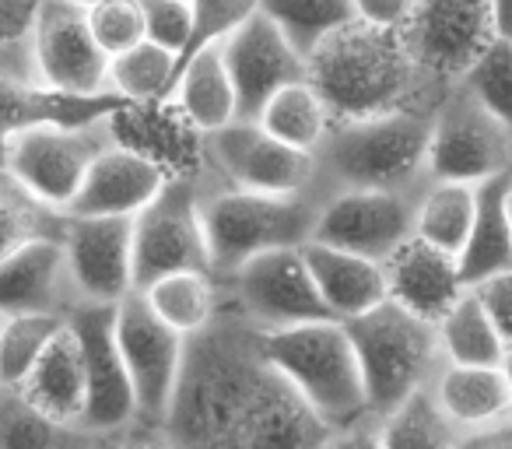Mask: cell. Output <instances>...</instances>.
Wrapping results in <instances>:
<instances>
[{"label": "cell", "mask_w": 512, "mask_h": 449, "mask_svg": "<svg viewBox=\"0 0 512 449\" xmlns=\"http://www.w3.org/2000/svg\"><path fill=\"white\" fill-rule=\"evenodd\" d=\"M176 449H327L330 425L292 390L260 330L221 288V306L186 337L162 421Z\"/></svg>", "instance_id": "6da1fadb"}, {"label": "cell", "mask_w": 512, "mask_h": 449, "mask_svg": "<svg viewBox=\"0 0 512 449\" xmlns=\"http://www.w3.org/2000/svg\"><path fill=\"white\" fill-rule=\"evenodd\" d=\"M306 67V81L316 88L334 123L411 109L435 113L449 92L421 67L404 29H376L365 22H351L323 39Z\"/></svg>", "instance_id": "7a4b0ae2"}, {"label": "cell", "mask_w": 512, "mask_h": 449, "mask_svg": "<svg viewBox=\"0 0 512 449\" xmlns=\"http://www.w3.org/2000/svg\"><path fill=\"white\" fill-rule=\"evenodd\" d=\"M432 113H390L372 120H344L327 130L313 151V193L327 200L348 190L421 193L428 179Z\"/></svg>", "instance_id": "3957f363"}, {"label": "cell", "mask_w": 512, "mask_h": 449, "mask_svg": "<svg viewBox=\"0 0 512 449\" xmlns=\"http://www.w3.org/2000/svg\"><path fill=\"white\" fill-rule=\"evenodd\" d=\"M200 218L218 281L232 278L249 260L274 250H302L313 243L320 200L313 193H249L228 186L207 165L193 169Z\"/></svg>", "instance_id": "277c9868"}, {"label": "cell", "mask_w": 512, "mask_h": 449, "mask_svg": "<svg viewBox=\"0 0 512 449\" xmlns=\"http://www.w3.org/2000/svg\"><path fill=\"white\" fill-rule=\"evenodd\" d=\"M267 355L274 369L292 383V390L327 421L330 432L369 421L362 369L344 323L316 320L302 327L271 330Z\"/></svg>", "instance_id": "5b68a950"}, {"label": "cell", "mask_w": 512, "mask_h": 449, "mask_svg": "<svg viewBox=\"0 0 512 449\" xmlns=\"http://www.w3.org/2000/svg\"><path fill=\"white\" fill-rule=\"evenodd\" d=\"M344 330L362 369L372 421L404 404L411 393L432 386L439 376L442 351L435 323L407 313L397 302L386 299L383 306L369 309L358 320H348Z\"/></svg>", "instance_id": "8992f818"}, {"label": "cell", "mask_w": 512, "mask_h": 449, "mask_svg": "<svg viewBox=\"0 0 512 449\" xmlns=\"http://www.w3.org/2000/svg\"><path fill=\"white\" fill-rule=\"evenodd\" d=\"M120 144L116 116L92 123H39L18 130L0 155V169L11 172L46 207L67 214L88 179L95 158Z\"/></svg>", "instance_id": "52a82bcc"}, {"label": "cell", "mask_w": 512, "mask_h": 449, "mask_svg": "<svg viewBox=\"0 0 512 449\" xmlns=\"http://www.w3.org/2000/svg\"><path fill=\"white\" fill-rule=\"evenodd\" d=\"M512 176V130L498 123L463 85H453L432 113L428 179L481 186Z\"/></svg>", "instance_id": "ba28073f"}, {"label": "cell", "mask_w": 512, "mask_h": 449, "mask_svg": "<svg viewBox=\"0 0 512 449\" xmlns=\"http://www.w3.org/2000/svg\"><path fill=\"white\" fill-rule=\"evenodd\" d=\"M183 271H211L197 176L172 172L165 190L134 218V292Z\"/></svg>", "instance_id": "9c48e42d"}, {"label": "cell", "mask_w": 512, "mask_h": 449, "mask_svg": "<svg viewBox=\"0 0 512 449\" xmlns=\"http://www.w3.org/2000/svg\"><path fill=\"white\" fill-rule=\"evenodd\" d=\"M29 50L36 74L50 92L71 99H106L109 57L99 50L88 11L71 0H43L29 29Z\"/></svg>", "instance_id": "30bf717a"}, {"label": "cell", "mask_w": 512, "mask_h": 449, "mask_svg": "<svg viewBox=\"0 0 512 449\" xmlns=\"http://www.w3.org/2000/svg\"><path fill=\"white\" fill-rule=\"evenodd\" d=\"M200 165L249 193H309L313 155L274 141L256 120H232L200 137Z\"/></svg>", "instance_id": "8fae6325"}, {"label": "cell", "mask_w": 512, "mask_h": 449, "mask_svg": "<svg viewBox=\"0 0 512 449\" xmlns=\"http://www.w3.org/2000/svg\"><path fill=\"white\" fill-rule=\"evenodd\" d=\"M116 348H120L123 369L134 386L137 418L162 425L169 414L176 379L183 369L186 337H179L172 327H165L141 292H130L116 306Z\"/></svg>", "instance_id": "7c38bea8"}, {"label": "cell", "mask_w": 512, "mask_h": 449, "mask_svg": "<svg viewBox=\"0 0 512 449\" xmlns=\"http://www.w3.org/2000/svg\"><path fill=\"white\" fill-rule=\"evenodd\" d=\"M228 299L260 330H288L302 323L330 320L302 250H274L249 260L246 267L221 281Z\"/></svg>", "instance_id": "4fadbf2b"}, {"label": "cell", "mask_w": 512, "mask_h": 449, "mask_svg": "<svg viewBox=\"0 0 512 449\" xmlns=\"http://www.w3.org/2000/svg\"><path fill=\"white\" fill-rule=\"evenodd\" d=\"M425 193V190H421ZM421 193L400 190H348L320 204L313 243L358 253L383 264L397 246L414 236V214Z\"/></svg>", "instance_id": "5bb4252c"}, {"label": "cell", "mask_w": 512, "mask_h": 449, "mask_svg": "<svg viewBox=\"0 0 512 449\" xmlns=\"http://www.w3.org/2000/svg\"><path fill=\"white\" fill-rule=\"evenodd\" d=\"M404 36L421 67L453 88L495 43L491 0H414Z\"/></svg>", "instance_id": "9a60e30c"}, {"label": "cell", "mask_w": 512, "mask_h": 449, "mask_svg": "<svg viewBox=\"0 0 512 449\" xmlns=\"http://www.w3.org/2000/svg\"><path fill=\"white\" fill-rule=\"evenodd\" d=\"M116 306H81L67 316V327L74 330L85 358L88 379V404L81 428L95 439H113L123 428H130L137 418V400L130 376L123 369L120 348H116Z\"/></svg>", "instance_id": "2e32d148"}, {"label": "cell", "mask_w": 512, "mask_h": 449, "mask_svg": "<svg viewBox=\"0 0 512 449\" xmlns=\"http://www.w3.org/2000/svg\"><path fill=\"white\" fill-rule=\"evenodd\" d=\"M130 106H123L116 95L106 99H71L57 95L39 81L32 64L29 39L0 43V155L4 144L18 130L39 127V123H92L102 116H120Z\"/></svg>", "instance_id": "e0dca14e"}, {"label": "cell", "mask_w": 512, "mask_h": 449, "mask_svg": "<svg viewBox=\"0 0 512 449\" xmlns=\"http://www.w3.org/2000/svg\"><path fill=\"white\" fill-rule=\"evenodd\" d=\"M218 46L235 88L239 120H260L264 106L281 88L299 85L309 74L306 57L260 11L249 22H242L232 36L221 39Z\"/></svg>", "instance_id": "ac0fdd59"}, {"label": "cell", "mask_w": 512, "mask_h": 449, "mask_svg": "<svg viewBox=\"0 0 512 449\" xmlns=\"http://www.w3.org/2000/svg\"><path fill=\"white\" fill-rule=\"evenodd\" d=\"M67 267L88 306H120L134 292V218H67Z\"/></svg>", "instance_id": "d6986e66"}, {"label": "cell", "mask_w": 512, "mask_h": 449, "mask_svg": "<svg viewBox=\"0 0 512 449\" xmlns=\"http://www.w3.org/2000/svg\"><path fill=\"white\" fill-rule=\"evenodd\" d=\"M64 239H36L0 260V320L8 316H57L67 320L81 309Z\"/></svg>", "instance_id": "ffe728a7"}, {"label": "cell", "mask_w": 512, "mask_h": 449, "mask_svg": "<svg viewBox=\"0 0 512 449\" xmlns=\"http://www.w3.org/2000/svg\"><path fill=\"white\" fill-rule=\"evenodd\" d=\"M169 179L172 169H165V162L120 141L95 158L85 186L67 207V218H137Z\"/></svg>", "instance_id": "44dd1931"}, {"label": "cell", "mask_w": 512, "mask_h": 449, "mask_svg": "<svg viewBox=\"0 0 512 449\" xmlns=\"http://www.w3.org/2000/svg\"><path fill=\"white\" fill-rule=\"evenodd\" d=\"M383 274L386 299L428 323H439L467 292L460 278V260L435 250L418 236H411L383 260Z\"/></svg>", "instance_id": "7402d4cb"}, {"label": "cell", "mask_w": 512, "mask_h": 449, "mask_svg": "<svg viewBox=\"0 0 512 449\" xmlns=\"http://www.w3.org/2000/svg\"><path fill=\"white\" fill-rule=\"evenodd\" d=\"M302 257H306V267L313 274V285L327 306L330 320H358L386 302V274L379 260L334 250L323 243H306Z\"/></svg>", "instance_id": "603a6c76"}, {"label": "cell", "mask_w": 512, "mask_h": 449, "mask_svg": "<svg viewBox=\"0 0 512 449\" xmlns=\"http://www.w3.org/2000/svg\"><path fill=\"white\" fill-rule=\"evenodd\" d=\"M432 393L446 418L467 432L502 425L512 418L509 411V390L498 365H446L442 362L439 376L432 383Z\"/></svg>", "instance_id": "cb8c5ba5"}, {"label": "cell", "mask_w": 512, "mask_h": 449, "mask_svg": "<svg viewBox=\"0 0 512 449\" xmlns=\"http://www.w3.org/2000/svg\"><path fill=\"white\" fill-rule=\"evenodd\" d=\"M18 390H22L39 411L50 414V418L81 428L85 404H88V379H85L81 344L67 323L50 341V348L43 351V358L36 362L32 376L25 379Z\"/></svg>", "instance_id": "d4e9b609"}, {"label": "cell", "mask_w": 512, "mask_h": 449, "mask_svg": "<svg viewBox=\"0 0 512 449\" xmlns=\"http://www.w3.org/2000/svg\"><path fill=\"white\" fill-rule=\"evenodd\" d=\"M169 102L200 137L214 134V130L239 120L235 88H232V78H228L221 46H207L190 64L179 67L176 81H172Z\"/></svg>", "instance_id": "484cf974"}, {"label": "cell", "mask_w": 512, "mask_h": 449, "mask_svg": "<svg viewBox=\"0 0 512 449\" xmlns=\"http://www.w3.org/2000/svg\"><path fill=\"white\" fill-rule=\"evenodd\" d=\"M509 179L512 176H502L477 186L474 229H470V239L460 253V278L467 288H477L495 274L512 271V229L509 211H505Z\"/></svg>", "instance_id": "4316f807"}, {"label": "cell", "mask_w": 512, "mask_h": 449, "mask_svg": "<svg viewBox=\"0 0 512 449\" xmlns=\"http://www.w3.org/2000/svg\"><path fill=\"white\" fill-rule=\"evenodd\" d=\"M141 295L165 327H172L179 337H193L218 313L221 281L214 274L183 271V274H169V278H158Z\"/></svg>", "instance_id": "83f0119b"}, {"label": "cell", "mask_w": 512, "mask_h": 449, "mask_svg": "<svg viewBox=\"0 0 512 449\" xmlns=\"http://www.w3.org/2000/svg\"><path fill=\"white\" fill-rule=\"evenodd\" d=\"M92 432L50 418L18 386H0V449H92Z\"/></svg>", "instance_id": "f1b7e54d"}, {"label": "cell", "mask_w": 512, "mask_h": 449, "mask_svg": "<svg viewBox=\"0 0 512 449\" xmlns=\"http://www.w3.org/2000/svg\"><path fill=\"white\" fill-rule=\"evenodd\" d=\"M477 214V186L467 183H428L414 214V236L428 246L460 260L463 246L474 229Z\"/></svg>", "instance_id": "f546056e"}, {"label": "cell", "mask_w": 512, "mask_h": 449, "mask_svg": "<svg viewBox=\"0 0 512 449\" xmlns=\"http://www.w3.org/2000/svg\"><path fill=\"white\" fill-rule=\"evenodd\" d=\"M435 337L446 365H502L505 358V341L498 337L474 288H467L460 302L435 323Z\"/></svg>", "instance_id": "4dcf8cb0"}, {"label": "cell", "mask_w": 512, "mask_h": 449, "mask_svg": "<svg viewBox=\"0 0 512 449\" xmlns=\"http://www.w3.org/2000/svg\"><path fill=\"white\" fill-rule=\"evenodd\" d=\"M376 432L383 449H456L463 439V432L439 407L432 386L411 393L404 404L376 418Z\"/></svg>", "instance_id": "1f68e13d"}, {"label": "cell", "mask_w": 512, "mask_h": 449, "mask_svg": "<svg viewBox=\"0 0 512 449\" xmlns=\"http://www.w3.org/2000/svg\"><path fill=\"white\" fill-rule=\"evenodd\" d=\"M256 123H260L274 141L313 155V151L320 148L323 137H327V130L334 127V116H330V109L323 106L316 88L309 85V81H299V85L281 88V92L264 106V113H260Z\"/></svg>", "instance_id": "d6a6232c"}, {"label": "cell", "mask_w": 512, "mask_h": 449, "mask_svg": "<svg viewBox=\"0 0 512 449\" xmlns=\"http://www.w3.org/2000/svg\"><path fill=\"white\" fill-rule=\"evenodd\" d=\"M176 64V53L144 39L141 46L109 60V95H116L123 106L169 102L172 81H176Z\"/></svg>", "instance_id": "836d02e7"}, {"label": "cell", "mask_w": 512, "mask_h": 449, "mask_svg": "<svg viewBox=\"0 0 512 449\" xmlns=\"http://www.w3.org/2000/svg\"><path fill=\"white\" fill-rule=\"evenodd\" d=\"M256 11L271 18L281 29V36L306 60L313 57V50L323 39L355 22L351 0H256Z\"/></svg>", "instance_id": "e575fe53"}, {"label": "cell", "mask_w": 512, "mask_h": 449, "mask_svg": "<svg viewBox=\"0 0 512 449\" xmlns=\"http://www.w3.org/2000/svg\"><path fill=\"white\" fill-rule=\"evenodd\" d=\"M67 214L36 200L11 172L0 169V260L36 239H64Z\"/></svg>", "instance_id": "d590c367"}, {"label": "cell", "mask_w": 512, "mask_h": 449, "mask_svg": "<svg viewBox=\"0 0 512 449\" xmlns=\"http://www.w3.org/2000/svg\"><path fill=\"white\" fill-rule=\"evenodd\" d=\"M57 316H8L0 320V386H22L43 351L64 330Z\"/></svg>", "instance_id": "8d00e7d4"}, {"label": "cell", "mask_w": 512, "mask_h": 449, "mask_svg": "<svg viewBox=\"0 0 512 449\" xmlns=\"http://www.w3.org/2000/svg\"><path fill=\"white\" fill-rule=\"evenodd\" d=\"M456 85L467 88L498 123L512 130V43L495 39Z\"/></svg>", "instance_id": "74e56055"}, {"label": "cell", "mask_w": 512, "mask_h": 449, "mask_svg": "<svg viewBox=\"0 0 512 449\" xmlns=\"http://www.w3.org/2000/svg\"><path fill=\"white\" fill-rule=\"evenodd\" d=\"M88 29H92L95 43L109 60L148 39L144 36L141 0H99L95 8H88Z\"/></svg>", "instance_id": "f35d334b"}, {"label": "cell", "mask_w": 512, "mask_h": 449, "mask_svg": "<svg viewBox=\"0 0 512 449\" xmlns=\"http://www.w3.org/2000/svg\"><path fill=\"white\" fill-rule=\"evenodd\" d=\"M193 8V36L186 53L179 57V67L190 64L200 50L218 46L225 36H232L242 22L256 15V0H190ZM176 67V74H179Z\"/></svg>", "instance_id": "ab89813d"}, {"label": "cell", "mask_w": 512, "mask_h": 449, "mask_svg": "<svg viewBox=\"0 0 512 449\" xmlns=\"http://www.w3.org/2000/svg\"><path fill=\"white\" fill-rule=\"evenodd\" d=\"M141 8H144V36H148V43L183 57L193 36L190 0H141Z\"/></svg>", "instance_id": "60d3db41"}, {"label": "cell", "mask_w": 512, "mask_h": 449, "mask_svg": "<svg viewBox=\"0 0 512 449\" xmlns=\"http://www.w3.org/2000/svg\"><path fill=\"white\" fill-rule=\"evenodd\" d=\"M474 295L481 299L484 313L491 316L498 337L505 341V348H512V271H502L495 278L481 281L474 288Z\"/></svg>", "instance_id": "b9f144b4"}, {"label": "cell", "mask_w": 512, "mask_h": 449, "mask_svg": "<svg viewBox=\"0 0 512 449\" xmlns=\"http://www.w3.org/2000/svg\"><path fill=\"white\" fill-rule=\"evenodd\" d=\"M355 22L376 25V29H404L414 11V0H351Z\"/></svg>", "instance_id": "7bdbcfd3"}, {"label": "cell", "mask_w": 512, "mask_h": 449, "mask_svg": "<svg viewBox=\"0 0 512 449\" xmlns=\"http://www.w3.org/2000/svg\"><path fill=\"white\" fill-rule=\"evenodd\" d=\"M43 0H0V43L29 39V29Z\"/></svg>", "instance_id": "ee69618b"}, {"label": "cell", "mask_w": 512, "mask_h": 449, "mask_svg": "<svg viewBox=\"0 0 512 449\" xmlns=\"http://www.w3.org/2000/svg\"><path fill=\"white\" fill-rule=\"evenodd\" d=\"M113 449H176V446H172V439L165 435L162 425H155V421H134L120 435H113Z\"/></svg>", "instance_id": "f6af8a7d"}, {"label": "cell", "mask_w": 512, "mask_h": 449, "mask_svg": "<svg viewBox=\"0 0 512 449\" xmlns=\"http://www.w3.org/2000/svg\"><path fill=\"white\" fill-rule=\"evenodd\" d=\"M327 449H383L379 442V432H376V421H358L351 428H341V432L330 435Z\"/></svg>", "instance_id": "bcb514c9"}, {"label": "cell", "mask_w": 512, "mask_h": 449, "mask_svg": "<svg viewBox=\"0 0 512 449\" xmlns=\"http://www.w3.org/2000/svg\"><path fill=\"white\" fill-rule=\"evenodd\" d=\"M456 449H512V418L481 432H467L456 442Z\"/></svg>", "instance_id": "7dc6e473"}, {"label": "cell", "mask_w": 512, "mask_h": 449, "mask_svg": "<svg viewBox=\"0 0 512 449\" xmlns=\"http://www.w3.org/2000/svg\"><path fill=\"white\" fill-rule=\"evenodd\" d=\"M491 29L495 39L512 43V0H491Z\"/></svg>", "instance_id": "c3c4849f"}, {"label": "cell", "mask_w": 512, "mask_h": 449, "mask_svg": "<svg viewBox=\"0 0 512 449\" xmlns=\"http://www.w3.org/2000/svg\"><path fill=\"white\" fill-rule=\"evenodd\" d=\"M502 376H505V390H509V411H512V348H505V358H502Z\"/></svg>", "instance_id": "681fc988"}, {"label": "cell", "mask_w": 512, "mask_h": 449, "mask_svg": "<svg viewBox=\"0 0 512 449\" xmlns=\"http://www.w3.org/2000/svg\"><path fill=\"white\" fill-rule=\"evenodd\" d=\"M505 211H509V229H512V179H509V193H505Z\"/></svg>", "instance_id": "f907efd6"}, {"label": "cell", "mask_w": 512, "mask_h": 449, "mask_svg": "<svg viewBox=\"0 0 512 449\" xmlns=\"http://www.w3.org/2000/svg\"><path fill=\"white\" fill-rule=\"evenodd\" d=\"M71 4H78V8H95V4H99V0H71Z\"/></svg>", "instance_id": "816d5d0a"}, {"label": "cell", "mask_w": 512, "mask_h": 449, "mask_svg": "<svg viewBox=\"0 0 512 449\" xmlns=\"http://www.w3.org/2000/svg\"><path fill=\"white\" fill-rule=\"evenodd\" d=\"M92 449H113V439H102V442H95Z\"/></svg>", "instance_id": "f5cc1de1"}]
</instances>
